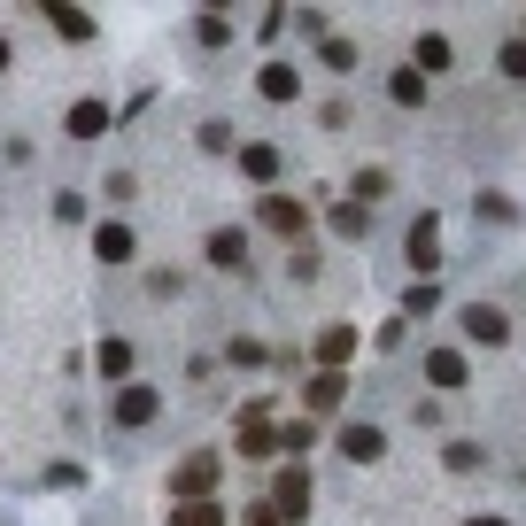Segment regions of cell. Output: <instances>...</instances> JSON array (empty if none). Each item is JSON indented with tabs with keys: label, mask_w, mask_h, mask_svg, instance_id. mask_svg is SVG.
<instances>
[{
	"label": "cell",
	"mask_w": 526,
	"mask_h": 526,
	"mask_svg": "<svg viewBox=\"0 0 526 526\" xmlns=\"http://www.w3.org/2000/svg\"><path fill=\"white\" fill-rule=\"evenodd\" d=\"M209 480H217V457H186V465H178V496H194Z\"/></svg>",
	"instance_id": "cell-7"
},
{
	"label": "cell",
	"mask_w": 526,
	"mask_h": 526,
	"mask_svg": "<svg viewBox=\"0 0 526 526\" xmlns=\"http://www.w3.org/2000/svg\"><path fill=\"white\" fill-rule=\"evenodd\" d=\"M178 526H225V519H217V503H186V511H178Z\"/></svg>",
	"instance_id": "cell-17"
},
{
	"label": "cell",
	"mask_w": 526,
	"mask_h": 526,
	"mask_svg": "<svg viewBox=\"0 0 526 526\" xmlns=\"http://www.w3.org/2000/svg\"><path fill=\"white\" fill-rule=\"evenodd\" d=\"M101 372H109V380H124V372H132V349H124V341H109V349H101Z\"/></svg>",
	"instance_id": "cell-15"
},
{
	"label": "cell",
	"mask_w": 526,
	"mask_h": 526,
	"mask_svg": "<svg viewBox=\"0 0 526 526\" xmlns=\"http://www.w3.org/2000/svg\"><path fill=\"white\" fill-rule=\"evenodd\" d=\"M271 511H279V519H302V511H310V480H302V465L279 472V488H271Z\"/></svg>",
	"instance_id": "cell-1"
},
{
	"label": "cell",
	"mask_w": 526,
	"mask_h": 526,
	"mask_svg": "<svg viewBox=\"0 0 526 526\" xmlns=\"http://www.w3.org/2000/svg\"><path fill=\"white\" fill-rule=\"evenodd\" d=\"M465 333H472V341H503V318L488 310V302H472V310H465Z\"/></svg>",
	"instance_id": "cell-9"
},
{
	"label": "cell",
	"mask_w": 526,
	"mask_h": 526,
	"mask_svg": "<svg viewBox=\"0 0 526 526\" xmlns=\"http://www.w3.org/2000/svg\"><path fill=\"white\" fill-rule=\"evenodd\" d=\"M426 387H441V395H449V387H465V356H457V349H434V356H426Z\"/></svg>",
	"instance_id": "cell-2"
},
{
	"label": "cell",
	"mask_w": 526,
	"mask_h": 526,
	"mask_svg": "<svg viewBox=\"0 0 526 526\" xmlns=\"http://www.w3.org/2000/svg\"><path fill=\"white\" fill-rule=\"evenodd\" d=\"M0 70H8V39H0Z\"/></svg>",
	"instance_id": "cell-20"
},
{
	"label": "cell",
	"mask_w": 526,
	"mask_h": 526,
	"mask_svg": "<svg viewBox=\"0 0 526 526\" xmlns=\"http://www.w3.org/2000/svg\"><path fill=\"white\" fill-rule=\"evenodd\" d=\"M472 526H503V519H472Z\"/></svg>",
	"instance_id": "cell-21"
},
{
	"label": "cell",
	"mask_w": 526,
	"mask_h": 526,
	"mask_svg": "<svg viewBox=\"0 0 526 526\" xmlns=\"http://www.w3.org/2000/svg\"><path fill=\"white\" fill-rule=\"evenodd\" d=\"M341 449H349V457H380V434H372V426H349V434H341Z\"/></svg>",
	"instance_id": "cell-14"
},
{
	"label": "cell",
	"mask_w": 526,
	"mask_h": 526,
	"mask_svg": "<svg viewBox=\"0 0 526 526\" xmlns=\"http://www.w3.org/2000/svg\"><path fill=\"white\" fill-rule=\"evenodd\" d=\"M240 171H248V178H271V171H279V155H271V147H240Z\"/></svg>",
	"instance_id": "cell-13"
},
{
	"label": "cell",
	"mask_w": 526,
	"mask_h": 526,
	"mask_svg": "<svg viewBox=\"0 0 526 526\" xmlns=\"http://www.w3.org/2000/svg\"><path fill=\"white\" fill-rule=\"evenodd\" d=\"M341 395H349V387H341V372H318V380H310V410H333Z\"/></svg>",
	"instance_id": "cell-10"
},
{
	"label": "cell",
	"mask_w": 526,
	"mask_h": 526,
	"mask_svg": "<svg viewBox=\"0 0 526 526\" xmlns=\"http://www.w3.org/2000/svg\"><path fill=\"white\" fill-rule=\"evenodd\" d=\"M209 263H217V271H240V263H248V240H240V233H217V240H209Z\"/></svg>",
	"instance_id": "cell-6"
},
{
	"label": "cell",
	"mask_w": 526,
	"mask_h": 526,
	"mask_svg": "<svg viewBox=\"0 0 526 526\" xmlns=\"http://www.w3.org/2000/svg\"><path fill=\"white\" fill-rule=\"evenodd\" d=\"M248 526H287V519H279V511H263V503H256V511H248Z\"/></svg>",
	"instance_id": "cell-19"
},
{
	"label": "cell",
	"mask_w": 526,
	"mask_h": 526,
	"mask_svg": "<svg viewBox=\"0 0 526 526\" xmlns=\"http://www.w3.org/2000/svg\"><path fill=\"white\" fill-rule=\"evenodd\" d=\"M117 418H124V426H147V418H155V387H124V395H117Z\"/></svg>",
	"instance_id": "cell-5"
},
{
	"label": "cell",
	"mask_w": 526,
	"mask_h": 526,
	"mask_svg": "<svg viewBox=\"0 0 526 526\" xmlns=\"http://www.w3.org/2000/svg\"><path fill=\"white\" fill-rule=\"evenodd\" d=\"M418 70H434V78H449V70H457V47H449L441 31H426V39H418Z\"/></svg>",
	"instance_id": "cell-4"
},
{
	"label": "cell",
	"mask_w": 526,
	"mask_h": 526,
	"mask_svg": "<svg viewBox=\"0 0 526 526\" xmlns=\"http://www.w3.org/2000/svg\"><path fill=\"white\" fill-rule=\"evenodd\" d=\"M410 263H418V271H434V263H441V217H418V233H410Z\"/></svg>",
	"instance_id": "cell-3"
},
{
	"label": "cell",
	"mask_w": 526,
	"mask_h": 526,
	"mask_svg": "<svg viewBox=\"0 0 526 526\" xmlns=\"http://www.w3.org/2000/svg\"><path fill=\"white\" fill-rule=\"evenodd\" d=\"M496 62H503V70H511V78H526V39H519V47L503 39V55H496Z\"/></svg>",
	"instance_id": "cell-18"
},
{
	"label": "cell",
	"mask_w": 526,
	"mask_h": 526,
	"mask_svg": "<svg viewBox=\"0 0 526 526\" xmlns=\"http://www.w3.org/2000/svg\"><path fill=\"white\" fill-rule=\"evenodd\" d=\"M356 202H387V171H364V178H356Z\"/></svg>",
	"instance_id": "cell-16"
},
{
	"label": "cell",
	"mask_w": 526,
	"mask_h": 526,
	"mask_svg": "<svg viewBox=\"0 0 526 526\" xmlns=\"http://www.w3.org/2000/svg\"><path fill=\"white\" fill-rule=\"evenodd\" d=\"M101 124H109V109H101V101H78V109H70V140H93Z\"/></svg>",
	"instance_id": "cell-8"
},
{
	"label": "cell",
	"mask_w": 526,
	"mask_h": 526,
	"mask_svg": "<svg viewBox=\"0 0 526 526\" xmlns=\"http://www.w3.org/2000/svg\"><path fill=\"white\" fill-rule=\"evenodd\" d=\"M263 225H271V233H302V209L294 202H263Z\"/></svg>",
	"instance_id": "cell-11"
},
{
	"label": "cell",
	"mask_w": 526,
	"mask_h": 526,
	"mask_svg": "<svg viewBox=\"0 0 526 526\" xmlns=\"http://www.w3.org/2000/svg\"><path fill=\"white\" fill-rule=\"evenodd\" d=\"M101 263H132V233H124V225L101 233Z\"/></svg>",
	"instance_id": "cell-12"
}]
</instances>
